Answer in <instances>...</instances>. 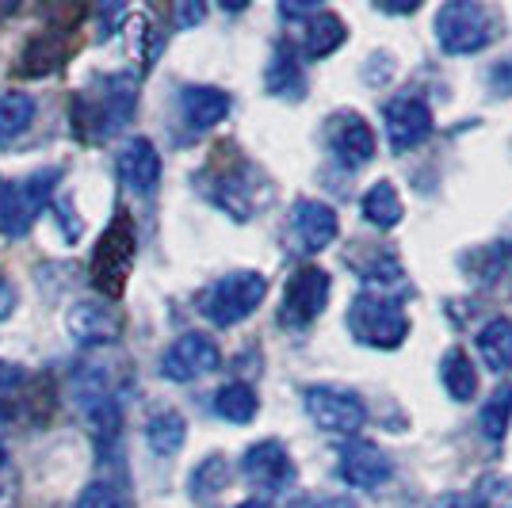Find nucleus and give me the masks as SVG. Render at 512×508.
<instances>
[{
  "label": "nucleus",
  "instance_id": "nucleus-29",
  "mask_svg": "<svg viewBox=\"0 0 512 508\" xmlns=\"http://www.w3.org/2000/svg\"><path fill=\"white\" fill-rule=\"evenodd\" d=\"M23 386H27V375H23L16 363L0 360V405L16 402V394H20Z\"/></svg>",
  "mask_w": 512,
  "mask_h": 508
},
{
  "label": "nucleus",
  "instance_id": "nucleus-18",
  "mask_svg": "<svg viewBox=\"0 0 512 508\" xmlns=\"http://www.w3.org/2000/svg\"><path fill=\"white\" fill-rule=\"evenodd\" d=\"M35 96L31 92H0V146L20 142L35 123Z\"/></svg>",
  "mask_w": 512,
  "mask_h": 508
},
{
  "label": "nucleus",
  "instance_id": "nucleus-16",
  "mask_svg": "<svg viewBox=\"0 0 512 508\" xmlns=\"http://www.w3.org/2000/svg\"><path fill=\"white\" fill-rule=\"evenodd\" d=\"M69 333L81 344H115L123 337V318L107 302H77L69 310Z\"/></svg>",
  "mask_w": 512,
  "mask_h": 508
},
{
  "label": "nucleus",
  "instance_id": "nucleus-36",
  "mask_svg": "<svg viewBox=\"0 0 512 508\" xmlns=\"http://www.w3.org/2000/svg\"><path fill=\"white\" fill-rule=\"evenodd\" d=\"M4 470H8V447L0 444V474H4Z\"/></svg>",
  "mask_w": 512,
  "mask_h": 508
},
{
  "label": "nucleus",
  "instance_id": "nucleus-15",
  "mask_svg": "<svg viewBox=\"0 0 512 508\" xmlns=\"http://www.w3.org/2000/svg\"><path fill=\"white\" fill-rule=\"evenodd\" d=\"M344 482L352 489H379L394 478V463L386 459L379 447L371 444H352L341 451V466H337Z\"/></svg>",
  "mask_w": 512,
  "mask_h": 508
},
{
  "label": "nucleus",
  "instance_id": "nucleus-8",
  "mask_svg": "<svg viewBox=\"0 0 512 508\" xmlns=\"http://www.w3.org/2000/svg\"><path fill=\"white\" fill-rule=\"evenodd\" d=\"M386 138L394 153H409L432 134V107L421 96H394L383 111Z\"/></svg>",
  "mask_w": 512,
  "mask_h": 508
},
{
  "label": "nucleus",
  "instance_id": "nucleus-22",
  "mask_svg": "<svg viewBox=\"0 0 512 508\" xmlns=\"http://www.w3.org/2000/svg\"><path fill=\"white\" fill-rule=\"evenodd\" d=\"M146 440H150V447L157 455H176L184 447V440H188V421L176 409H161L146 424Z\"/></svg>",
  "mask_w": 512,
  "mask_h": 508
},
{
  "label": "nucleus",
  "instance_id": "nucleus-34",
  "mask_svg": "<svg viewBox=\"0 0 512 508\" xmlns=\"http://www.w3.org/2000/svg\"><path fill=\"white\" fill-rule=\"evenodd\" d=\"M314 508H356V501H348V497H325Z\"/></svg>",
  "mask_w": 512,
  "mask_h": 508
},
{
  "label": "nucleus",
  "instance_id": "nucleus-23",
  "mask_svg": "<svg viewBox=\"0 0 512 508\" xmlns=\"http://www.w3.org/2000/svg\"><path fill=\"white\" fill-rule=\"evenodd\" d=\"M440 382H444L448 398H455V402H470V398L478 394V375H474V367H470L467 352L451 348L448 356H444V363H440Z\"/></svg>",
  "mask_w": 512,
  "mask_h": 508
},
{
  "label": "nucleus",
  "instance_id": "nucleus-19",
  "mask_svg": "<svg viewBox=\"0 0 512 508\" xmlns=\"http://www.w3.org/2000/svg\"><path fill=\"white\" fill-rule=\"evenodd\" d=\"M478 356L482 363L505 375L512 367V321L509 318H490L482 329H478Z\"/></svg>",
  "mask_w": 512,
  "mask_h": 508
},
{
  "label": "nucleus",
  "instance_id": "nucleus-20",
  "mask_svg": "<svg viewBox=\"0 0 512 508\" xmlns=\"http://www.w3.org/2000/svg\"><path fill=\"white\" fill-rule=\"evenodd\" d=\"M344 23H341V16H333V12H314L310 20H306V58H329L337 46L344 43Z\"/></svg>",
  "mask_w": 512,
  "mask_h": 508
},
{
  "label": "nucleus",
  "instance_id": "nucleus-13",
  "mask_svg": "<svg viewBox=\"0 0 512 508\" xmlns=\"http://www.w3.org/2000/svg\"><path fill=\"white\" fill-rule=\"evenodd\" d=\"M329 149L337 153L344 169H363L375 157V130L367 127L356 111L337 115L329 127Z\"/></svg>",
  "mask_w": 512,
  "mask_h": 508
},
{
  "label": "nucleus",
  "instance_id": "nucleus-5",
  "mask_svg": "<svg viewBox=\"0 0 512 508\" xmlns=\"http://www.w3.org/2000/svg\"><path fill=\"white\" fill-rule=\"evenodd\" d=\"M130 264H134V226H130V218L119 214V218L100 233V241H96V249H92V283H96L107 298L123 295Z\"/></svg>",
  "mask_w": 512,
  "mask_h": 508
},
{
  "label": "nucleus",
  "instance_id": "nucleus-7",
  "mask_svg": "<svg viewBox=\"0 0 512 508\" xmlns=\"http://www.w3.org/2000/svg\"><path fill=\"white\" fill-rule=\"evenodd\" d=\"M302 405L310 413V421L318 424L321 432H333V436H356L367 421V409L356 394L337 390V386H310L302 394Z\"/></svg>",
  "mask_w": 512,
  "mask_h": 508
},
{
  "label": "nucleus",
  "instance_id": "nucleus-2",
  "mask_svg": "<svg viewBox=\"0 0 512 508\" xmlns=\"http://www.w3.org/2000/svg\"><path fill=\"white\" fill-rule=\"evenodd\" d=\"M264 295H268V279L260 272H230V276L214 279L211 287L199 295V314L214 321L218 329H230L249 314H256Z\"/></svg>",
  "mask_w": 512,
  "mask_h": 508
},
{
  "label": "nucleus",
  "instance_id": "nucleus-33",
  "mask_svg": "<svg viewBox=\"0 0 512 508\" xmlns=\"http://www.w3.org/2000/svg\"><path fill=\"white\" fill-rule=\"evenodd\" d=\"M203 20V4H180L176 8V23L180 27H192V23H199Z\"/></svg>",
  "mask_w": 512,
  "mask_h": 508
},
{
  "label": "nucleus",
  "instance_id": "nucleus-24",
  "mask_svg": "<svg viewBox=\"0 0 512 508\" xmlns=\"http://www.w3.org/2000/svg\"><path fill=\"white\" fill-rule=\"evenodd\" d=\"M256 390L253 386H245V382H226L218 394H214V413L222 417V421H234V424H249L256 417Z\"/></svg>",
  "mask_w": 512,
  "mask_h": 508
},
{
  "label": "nucleus",
  "instance_id": "nucleus-21",
  "mask_svg": "<svg viewBox=\"0 0 512 508\" xmlns=\"http://www.w3.org/2000/svg\"><path fill=\"white\" fill-rule=\"evenodd\" d=\"M363 218L371 222V226H379V230H394L398 222H402V199H398V191L390 180H379L375 188L363 195Z\"/></svg>",
  "mask_w": 512,
  "mask_h": 508
},
{
  "label": "nucleus",
  "instance_id": "nucleus-31",
  "mask_svg": "<svg viewBox=\"0 0 512 508\" xmlns=\"http://www.w3.org/2000/svg\"><path fill=\"white\" fill-rule=\"evenodd\" d=\"M490 81H493V88H497V92H505V96H512V58H509V62H501L497 69H493Z\"/></svg>",
  "mask_w": 512,
  "mask_h": 508
},
{
  "label": "nucleus",
  "instance_id": "nucleus-25",
  "mask_svg": "<svg viewBox=\"0 0 512 508\" xmlns=\"http://www.w3.org/2000/svg\"><path fill=\"white\" fill-rule=\"evenodd\" d=\"M268 92H276V96H295V100L306 92V77H302V65L295 62L291 46H279L272 65H268Z\"/></svg>",
  "mask_w": 512,
  "mask_h": 508
},
{
  "label": "nucleus",
  "instance_id": "nucleus-27",
  "mask_svg": "<svg viewBox=\"0 0 512 508\" xmlns=\"http://www.w3.org/2000/svg\"><path fill=\"white\" fill-rule=\"evenodd\" d=\"M226 482H230V466H226V459L222 455H211V459H203V463L195 466L192 474V497H214V493H222L226 489Z\"/></svg>",
  "mask_w": 512,
  "mask_h": 508
},
{
  "label": "nucleus",
  "instance_id": "nucleus-11",
  "mask_svg": "<svg viewBox=\"0 0 512 508\" xmlns=\"http://www.w3.org/2000/svg\"><path fill=\"white\" fill-rule=\"evenodd\" d=\"M291 230H295V241L306 253H321L325 245L337 241L341 233V222H337V211L329 203H318V199H299L295 211H291Z\"/></svg>",
  "mask_w": 512,
  "mask_h": 508
},
{
  "label": "nucleus",
  "instance_id": "nucleus-35",
  "mask_svg": "<svg viewBox=\"0 0 512 508\" xmlns=\"http://www.w3.org/2000/svg\"><path fill=\"white\" fill-rule=\"evenodd\" d=\"M237 508H272V505H268V501H241Z\"/></svg>",
  "mask_w": 512,
  "mask_h": 508
},
{
  "label": "nucleus",
  "instance_id": "nucleus-14",
  "mask_svg": "<svg viewBox=\"0 0 512 508\" xmlns=\"http://www.w3.org/2000/svg\"><path fill=\"white\" fill-rule=\"evenodd\" d=\"M115 169H119V180L127 184L134 195H150L161 180V153L150 138H130L127 146L119 149L115 157Z\"/></svg>",
  "mask_w": 512,
  "mask_h": 508
},
{
  "label": "nucleus",
  "instance_id": "nucleus-3",
  "mask_svg": "<svg viewBox=\"0 0 512 508\" xmlns=\"http://www.w3.org/2000/svg\"><path fill=\"white\" fill-rule=\"evenodd\" d=\"M58 180H62V169H39L23 180H4L0 184V230L8 237H23L50 203Z\"/></svg>",
  "mask_w": 512,
  "mask_h": 508
},
{
  "label": "nucleus",
  "instance_id": "nucleus-32",
  "mask_svg": "<svg viewBox=\"0 0 512 508\" xmlns=\"http://www.w3.org/2000/svg\"><path fill=\"white\" fill-rule=\"evenodd\" d=\"M12 310H16V287H12V283L4 279V272H0V321L8 318Z\"/></svg>",
  "mask_w": 512,
  "mask_h": 508
},
{
  "label": "nucleus",
  "instance_id": "nucleus-9",
  "mask_svg": "<svg viewBox=\"0 0 512 508\" xmlns=\"http://www.w3.org/2000/svg\"><path fill=\"white\" fill-rule=\"evenodd\" d=\"M218 363H222V352H218V344H214L211 337H203V333H184V337L165 352L161 375L172 382H195V379H203V375H211V371H218Z\"/></svg>",
  "mask_w": 512,
  "mask_h": 508
},
{
  "label": "nucleus",
  "instance_id": "nucleus-30",
  "mask_svg": "<svg viewBox=\"0 0 512 508\" xmlns=\"http://www.w3.org/2000/svg\"><path fill=\"white\" fill-rule=\"evenodd\" d=\"M432 508H486V505H482L478 493H444V497L432 501Z\"/></svg>",
  "mask_w": 512,
  "mask_h": 508
},
{
  "label": "nucleus",
  "instance_id": "nucleus-12",
  "mask_svg": "<svg viewBox=\"0 0 512 508\" xmlns=\"http://www.w3.org/2000/svg\"><path fill=\"white\" fill-rule=\"evenodd\" d=\"M241 470L260 489H283L295 482V463H291L287 447L276 444V440H264V444L249 447L245 459H241Z\"/></svg>",
  "mask_w": 512,
  "mask_h": 508
},
{
  "label": "nucleus",
  "instance_id": "nucleus-26",
  "mask_svg": "<svg viewBox=\"0 0 512 508\" xmlns=\"http://www.w3.org/2000/svg\"><path fill=\"white\" fill-rule=\"evenodd\" d=\"M509 421H512V386H501V390H493L490 394V402L482 405L478 424H482L486 440H505Z\"/></svg>",
  "mask_w": 512,
  "mask_h": 508
},
{
  "label": "nucleus",
  "instance_id": "nucleus-17",
  "mask_svg": "<svg viewBox=\"0 0 512 508\" xmlns=\"http://www.w3.org/2000/svg\"><path fill=\"white\" fill-rule=\"evenodd\" d=\"M180 111H184V123L192 130H211L230 115V96L222 88L192 85L180 92Z\"/></svg>",
  "mask_w": 512,
  "mask_h": 508
},
{
  "label": "nucleus",
  "instance_id": "nucleus-1",
  "mask_svg": "<svg viewBox=\"0 0 512 508\" xmlns=\"http://www.w3.org/2000/svg\"><path fill=\"white\" fill-rule=\"evenodd\" d=\"M348 333L367 344V348H398L409 337V318L406 310L394 298L379 295V291H363L356 302L348 306Z\"/></svg>",
  "mask_w": 512,
  "mask_h": 508
},
{
  "label": "nucleus",
  "instance_id": "nucleus-4",
  "mask_svg": "<svg viewBox=\"0 0 512 508\" xmlns=\"http://www.w3.org/2000/svg\"><path fill=\"white\" fill-rule=\"evenodd\" d=\"M497 35V20L486 4L474 0H451L436 12V43L448 54H478Z\"/></svg>",
  "mask_w": 512,
  "mask_h": 508
},
{
  "label": "nucleus",
  "instance_id": "nucleus-6",
  "mask_svg": "<svg viewBox=\"0 0 512 508\" xmlns=\"http://www.w3.org/2000/svg\"><path fill=\"white\" fill-rule=\"evenodd\" d=\"M329 291H333V279H329L325 268H314V264L299 268L295 276L287 279V287H283L279 321H283L287 329H306V325L325 310Z\"/></svg>",
  "mask_w": 512,
  "mask_h": 508
},
{
  "label": "nucleus",
  "instance_id": "nucleus-10",
  "mask_svg": "<svg viewBox=\"0 0 512 508\" xmlns=\"http://www.w3.org/2000/svg\"><path fill=\"white\" fill-rule=\"evenodd\" d=\"M134 100H138L134 77H123V73L100 77L96 88H92V111H88L85 123H100V127H96V138H107L111 130H119L130 119Z\"/></svg>",
  "mask_w": 512,
  "mask_h": 508
},
{
  "label": "nucleus",
  "instance_id": "nucleus-28",
  "mask_svg": "<svg viewBox=\"0 0 512 508\" xmlns=\"http://www.w3.org/2000/svg\"><path fill=\"white\" fill-rule=\"evenodd\" d=\"M73 508H127V497L111 482H92V486H85V493L77 497Z\"/></svg>",
  "mask_w": 512,
  "mask_h": 508
}]
</instances>
